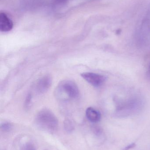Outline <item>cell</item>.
Instances as JSON below:
<instances>
[{
  "label": "cell",
  "mask_w": 150,
  "mask_h": 150,
  "mask_svg": "<svg viewBox=\"0 0 150 150\" xmlns=\"http://www.w3.org/2000/svg\"><path fill=\"white\" fill-rule=\"evenodd\" d=\"M85 113L87 119L91 122H97L100 120L101 118L100 112L93 108H88Z\"/></svg>",
  "instance_id": "7"
},
{
  "label": "cell",
  "mask_w": 150,
  "mask_h": 150,
  "mask_svg": "<svg viewBox=\"0 0 150 150\" xmlns=\"http://www.w3.org/2000/svg\"><path fill=\"white\" fill-rule=\"evenodd\" d=\"M64 127H65V130L68 133L72 132L74 128L73 123L69 120H67L64 122Z\"/></svg>",
  "instance_id": "9"
},
{
  "label": "cell",
  "mask_w": 150,
  "mask_h": 150,
  "mask_svg": "<svg viewBox=\"0 0 150 150\" xmlns=\"http://www.w3.org/2000/svg\"><path fill=\"white\" fill-rule=\"evenodd\" d=\"M81 76L89 83L96 87L102 86L106 79L104 75L91 72H85L81 74Z\"/></svg>",
  "instance_id": "4"
},
{
  "label": "cell",
  "mask_w": 150,
  "mask_h": 150,
  "mask_svg": "<svg viewBox=\"0 0 150 150\" xmlns=\"http://www.w3.org/2000/svg\"><path fill=\"white\" fill-rule=\"evenodd\" d=\"M79 90L76 84L70 80H64L56 89V97L61 100L76 99L79 96Z\"/></svg>",
  "instance_id": "2"
},
{
  "label": "cell",
  "mask_w": 150,
  "mask_h": 150,
  "mask_svg": "<svg viewBox=\"0 0 150 150\" xmlns=\"http://www.w3.org/2000/svg\"><path fill=\"white\" fill-rule=\"evenodd\" d=\"M52 83V78L50 76L46 75L37 81L35 85V91L38 94H43L48 91Z\"/></svg>",
  "instance_id": "5"
},
{
  "label": "cell",
  "mask_w": 150,
  "mask_h": 150,
  "mask_svg": "<svg viewBox=\"0 0 150 150\" xmlns=\"http://www.w3.org/2000/svg\"><path fill=\"white\" fill-rule=\"evenodd\" d=\"M117 104L116 111L121 115H129L136 112L141 109L143 106L142 100L136 96L120 100Z\"/></svg>",
  "instance_id": "3"
},
{
  "label": "cell",
  "mask_w": 150,
  "mask_h": 150,
  "mask_svg": "<svg viewBox=\"0 0 150 150\" xmlns=\"http://www.w3.org/2000/svg\"><path fill=\"white\" fill-rule=\"evenodd\" d=\"M12 19L4 12L0 13V30L2 32H8L13 28Z\"/></svg>",
  "instance_id": "6"
},
{
  "label": "cell",
  "mask_w": 150,
  "mask_h": 150,
  "mask_svg": "<svg viewBox=\"0 0 150 150\" xmlns=\"http://www.w3.org/2000/svg\"><path fill=\"white\" fill-rule=\"evenodd\" d=\"M1 128L2 131L8 132L11 130L12 129V125L9 122H3L1 124Z\"/></svg>",
  "instance_id": "10"
},
{
  "label": "cell",
  "mask_w": 150,
  "mask_h": 150,
  "mask_svg": "<svg viewBox=\"0 0 150 150\" xmlns=\"http://www.w3.org/2000/svg\"><path fill=\"white\" fill-rule=\"evenodd\" d=\"M35 122L40 128L48 132H54L58 128V120L54 114L48 109H42L39 112L35 118Z\"/></svg>",
  "instance_id": "1"
},
{
  "label": "cell",
  "mask_w": 150,
  "mask_h": 150,
  "mask_svg": "<svg viewBox=\"0 0 150 150\" xmlns=\"http://www.w3.org/2000/svg\"><path fill=\"white\" fill-rule=\"evenodd\" d=\"M148 59H149V65L147 69V75L149 78L150 79V55L149 57H148Z\"/></svg>",
  "instance_id": "11"
},
{
  "label": "cell",
  "mask_w": 150,
  "mask_h": 150,
  "mask_svg": "<svg viewBox=\"0 0 150 150\" xmlns=\"http://www.w3.org/2000/svg\"><path fill=\"white\" fill-rule=\"evenodd\" d=\"M21 150H37L35 145L31 142H27L22 145Z\"/></svg>",
  "instance_id": "8"
},
{
  "label": "cell",
  "mask_w": 150,
  "mask_h": 150,
  "mask_svg": "<svg viewBox=\"0 0 150 150\" xmlns=\"http://www.w3.org/2000/svg\"><path fill=\"white\" fill-rule=\"evenodd\" d=\"M134 147L135 144H131V145H129V146H128V147H126V149H125V150H128Z\"/></svg>",
  "instance_id": "13"
},
{
  "label": "cell",
  "mask_w": 150,
  "mask_h": 150,
  "mask_svg": "<svg viewBox=\"0 0 150 150\" xmlns=\"http://www.w3.org/2000/svg\"><path fill=\"white\" fill-rule=\"evenodd\" d=\"M68 0H55V1L57 4H61L68 1Z\"/></svg>",
  "instance_id": "12"
}]
</instances>
